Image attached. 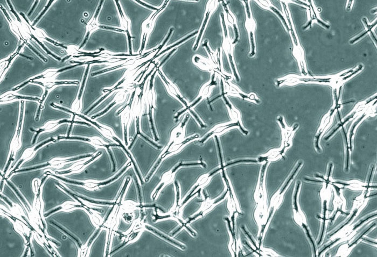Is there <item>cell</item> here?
I'll return each instance as SVG.
<instances>
[{
	"label": "cell",
	"instance_id": "6da1fadb",
	"mask_svg": "<svg viewBox=\"0 0 377 257\" xmlns=\"http://www.w3.org/2000/svg\"><path fill=\"white\" fill-rule=\"evenodd\" d=\"M91 144L76 140H63L50 143L39 149L31 160L24 162L21 168H31L50 162L53 158H70L94 153Z\"/></svg>",
	"mask_w": 377,
	"mask_h": 257
},
{
	"label": "cell",
	"instance_id": "7a4b0ae2",
	"mask_svg": "<svg viewBox=\"0 0 377 257\" xmlns=\"http://www.w3.org/2000/svg\"><path fill=\"white\" fill-rule=\"evenodd\" d=\"M20 102L18 101L1 105V169H4L10 144L17 130Z\"/></svg>",
	"mask_w": 377,
	"mask_h": 257
},
{
	"label": "cell",
	"instance_id": "3957f363",
	"mask_svg": "<svg viewBox=\"0 0 377 257\" xmlns=\"http://www.w3.org/2000/svg\"><path fill=\"white\" fill-rule=\"evenodd\" d=\"M106 152L104 150L103 154L100 158L91 165L88 166L85 169L78 173L66 175L65 177L70 179L76 180L79 181H84L86 180H103L109 177L113 173L102 170L103 168H113L117 171V166L115 163L113 156Z\"/></svg>",
	"mask_w": 377,
	"mask_h": 257
},
{
	"label": "cell",
	"instance_id": "277c9868",
	"mask_svg": "<svg viewBox=\"0 0 377 257\" xmlns=\"http://www.w3.org/2000/svg\"><path fill=\"white\" fill-rule=\"evenodd\" d=\"M122 76V74H106L103 76L90 78L88 81V84L85 90L84 96L83 98L82 112H85L91 108L92 105L99 99L102 95V91L104 88L111 87Z\"/></svg>",
	"mask_w": 377,
	"mask_h": 257
},
{
	"label": "cell",
	"instance_id": "5b68a950",
	"mask_svg": "<svg viewBox=\"0 0 377 257\" xmlns=\"http://www.w3.org/2000/svg\"><path fill=\"white\" fill-rule=\"evenodd\" d=\"M25 107V116L22 131V146L18 151L17 154H16L15 162L13 166L20 159L24 151L27 148H31L33 145V140L34 138L35 132L33 130L32 124L35 121V114L37 111L38 104L35 102H27Z\"/></svg>",
	"mask_w": 377,
	"mask_h": 257
},
{
	"label": "cell",
	"instance_id": "8992f818",
	"mask_svg": "<svg viewBox=\"0 0 377 257\" xmlns=\"http://www.w3.org/2000/svg\"><path fill=\"white\" fill-rule=\"evenodd\" d=\"M122 105H116L103 117L97 119L98 123L111 128L118 138L123 140V129L120 116L116 115L117 110Z\"/></svg>",
	"mask_w": 377,
	"mask_h": 257
},
{
	"label": "cell",
	"instance_id": "52a82bcc",
	"mask_svg": "<svg viewBox=\"0 0 377 257\" xmlns=\"http://www.w3.org/2000/svg\"><path fill=\"white\" fill-rule=\"evenodd\" d=\"M71 135L72 136L84 137H98L103 139L106 142H110L109 140L106 138L97 128L90 125L86 126L82 125H74L71 131Z\"/></svg>",
	"mask_w": 377,
	"mask_h": 257
},
{
	"label": "cell",
	"instance_id": "ba28073f",
	"mask_svg": "<svg viewBox=\"0 0 377 257\" xmlns=\"http://www.w3.org/2000/svg\"><path fill=\"white\" fill-rule=\"evenodd\" d=\"M69 128L70 127L68 124H63L55 130L48 133H41L39 134L38 137H37V140L36 142V144H39L55 137L65 136L68 132Z\"/></svg>",
	"mask_w": 377,
	"mask_h": 257
},
{
	"label": "cell",
	"instance_id": "9c48e42d",
	"mask_svg": "<svg viewBox=\"0 0 377 257\" xmlns=\"http://www.w3.org/2000/svg\"><path fill=\"white\" fill-rule=\"evenodd\" d=\"M223 98L224 101L225 102L226 105L228 106V109L229 110V114H230V117L231 119L232 122L234 123H237L239 125V128L241 131L243 133L245 134H249V131L245 130L244 127L243 126V124L241 120V116H240V113L239 112V110L237 109H236L235 107H234L231 103L229 102V101L228 100V99L226 98V96L225 95V94L223 92Z\"/></svg>",
	"mask_w": 377,
	"mask_h": 257
},
{
	"label": "cell",
	"instance_id": "30bf717a",
	"mask_svg": "<svg viewBox=\"0 0 377 257\" xmlns=\"http://www.w3.org/2000/svg\"><path fill=\"white\" fill-rule=\"evenodd\" d=\"M227 92H226L225 94H229L231 95H234L237 96L239 98H241L244 99H249L252 101H254L257 103H260V100L258 98H257L256 95L254 94H250L249 95H246L245 94L242 93L241 90H239V88L235 87V85H231V84H229L228 82V88H226Z\"/></svg>",
	"mask_w": 377,
	"mask_h": 257
},
{
	"label": "cell",
	"instance_id": "8fae6325",
	"mask_svg": "<svg viewBox=\"0 0 377 257\" xmlns=\"http://www.w3.org/2000/svg\"><path fill=\"white\" fill-rule=\"evenodd\" d=\"M18 93L22 95L41 98L43 95V90L40 86L29 85L25 87L22 88L21 90H20L19 92H18Z\"/></svg>",
	"mask_w": 377,
	"mask_h": 257
},
{
	"label": "cell",
	"instance_id": "7c38bea8",
	"mask_svg": "<svg viewBox=\"0 0 377 257\" xmlns=\"http://www.w3.org/2000/svg\"><path fill=\"white\" fill-rule=\"evenodd\" d=\"M234 127H239V125L237 123H234V122L229 123V124L216 125L211 129V130L208 132L206 136L205 137V138L200 142L202 143H204L205 140H207L209 137L211 136L212 134L222 133H224L225 131L229 130V128Z\"/></svg>",
	"mask_w": 377,
	"mask_h": 257
},
{
	"label": "cell",
	"instance_id": "4fadbf2b",
	"mask_svg": "<svg viewBox=\"0 0 377 257\" xmlns=\"http://www.w3.org/2000/svg\"><path fill=\"white\" fill-rule=\"evenodd\" d=\"M335 110H336L335 108H334V109H333V110H331L330 113L329 115V116H328L325 118L324 119L322 122V123L321 124L322 125H321V127L319 128V131H318L316 136H315V148H316L317 151H321V149L319 148V139L320 138V137L322 136V134H323V133H324L325 128H327V126L328 125V124H329V123L330 122L331 118L332 117L333 114L334 113Z\"/></svg>",
	"mask_w": 377,
	"mask_h": 257
},
{
	"label": "cell",
	"instance_id": "5bb4252c",
	"mask_svg": "<svg viewBox=\"0 0 377 257\" xmlns=\"http://www.w3.org/2000/svg\"><path fill=\"white\" fill-rule=\"evenodd\" d=\"M147 115H144L143 116L141 119V130L147 136L151 138L152 136V130L150 127L149 123L147 119Z\"/></svg>",
	"mask_w": 377,
	"mask_h": 257
},
{
	"label": "cell",
	"instance_id": "9a60e30c",
	"mask_svg": "<svg viewBox=\"0 0 377 257\" xmlns=\"http://www.w3.org/2000/svg\"><path fill=\"white\" fill-rule=\"evenodd\" d=\"M366 115V114H364L363 115H362V117H360L359 119H358L357 120L352 124V127L351 128L350 131V136H349V137H350V148L351 151H352V137L354 136V130H355V128H356V127L359 124L360 122L363 120V119L365 117Z\"/></svg>",
	"mask_w": 377,
	"mask_h": 257
},
{
	"label": "cell",
	"instance_id": "2e32d148",
	"mask_svg": "<svg viewBox=\"0 0 377 257\" xmlns=\"http://www.w3.org/2000/svg\"><path fill=\"white\" fill-rule=\"evenodd\" d=\"M302 163H303V162H299L298 163V165L296 166V167L295 168V170H294L293 172H292V174H291V175H290V176L288 178V180H287V182H286V184H285V185H284V186L283 187V188H282V190H281V191L280 194H281L284 192V190L286 189V188H287V186L289 185V184L290 182V181H292V180L293 179L294 177H295V175H296V174L297 173V172H298V171H299V168L301 167L302 165Z\"/></svg>",
	"mask_w": 377,
	"mask_h": 257
},
{
	"label": "cell",
	"instance_id": "e0dca14e",
	"mask_svg": "<svg viewBox=\"0 0 377 257\" xmlns=\"http://www.w3.org/2000/svg\"><path fill=\"white\" fill-rule=\"evenodd\" d=\"M327 211V201L325 200L324 202V217H323V218H322V217H319V216H317L318 218H321V219H322V220H323V225L322 232L321 238H320V240H319V243H318V245H319V244H320L321 241H322V240L323 235V233H324V231L325 223V221L331 220V218H329V219H327L326 217H325V214H326V211Z\"/></svg>",
	"mask_w": 377,
	"mask_h": 257
},
{
	"label": "cell",
	"instance_id": "ac0fdd59",
	"mask_svg": "<svg viewBox=\"0 0 377 257\" xmlns=\"http://www.w3.org/2000/svg\"><path fill=\"white\" fill-rule=\"evenodd\" d=\"M283 6L284 7V9L285 12H286V16H287V18L288 19L290 27V30H291V31H292V36L293 37L294 42H295V44L296 45H298V42H297V40H296V37L295 35V33H294L293 29V27H292V23H291V22H290V20L289 17V14H288V10L287 9L286 4H284V3H283Z\"/></svg>",
	"mask_w": 377,
	"mask_h": 257
},
{
	"label": "cell",
	"instance_id": "d6986e66",
	"mask_svg": "<svg viewBox=\"0 0 377 257\" xmlns=\"http://www.w3.org/2000/svg\"><path fill=\"white\" fill-rule=\"evenodd\" d=\"M209 14H210V12H207V14H206V18H205V21H204V23H203V25L201 31H200V34H199V38H198L197 41L196 42V45H195V46H194V50H196L197 49V47H198V46H199V41H200V38H201V36H202V35L203 32V31H204V28H205V26H206V23H207L209 17Z\"/></svg>",
	"mask_w": 377,
	"mask_h": 257
},
{
	"label": "cell",
	"instance_id": "ffe728a7",
	"mask_svg": "<svg viewBox=\"0 0 377 257\" xmlns=\"http://www.w3.org/2000/svg\"><path fill=\"white\" fill-rule=\"evenodd\" d=\"M300 185H301L300 181H298L297 182V186L296 187L295 193L294 196V209L296 211V212H299V208H298V203H297V197H298V192L299 191Z\"/></svg>",
	"mask_w": 377,
	"mask_h": 257
},
{
	"label": "cell",
	"instance_id": "44dd1931",
	"mask_svg": "<svg viewBox=\"0 0 377 257\" xmlns=\"http://www.w3.org/2000/svg\"><path fill=\"white\" fill-rule=\"evenodd\" d=\"M342 128L343 133H344V136H345V142H346V150H347V156H346V171H348V168H349V148L348 147V138H347V135L345 133V130L344 129V127H342Z\"/></svg>",
	"mask_w": 377,
	"mask_h": 257
},
{
	"label": "cell",
	"instance_id": "7402d4cb",
	"mask_svg": "<svg viewBox=\"0 0 377 257\" xmlns=\"http://www.w3.org/2000/svg\"><path fill=\"white\" fill-rule=\"evenodd\" d=\"M302 226H303V228L305 229V231H306V233H307V235L308 237L309 238V240H310L311 241V243L313 244V247H314V252H315V257H316V249H315V243H314V240H313V239H312V238L311 237V236H310V235L309 231V230H308V229L307 228V226H306L305 224H304V223H302Z\"/></svg>",
	"mask_w": 377,
	"mask_h": 257
},
{
	"label": "cell",
	"instance_id": "603a6c76",
	"mask_svg": "<svg viewBox=\"0 0 377 257\" xmlns=\"http://www.w3.org/2000/svg\"><path fill=\"white\" fill-rule=\"evenodd\" d=\"M270 9H272V10L273 11V12H275V13H276V14H278V16H279V17H280V18H281V20H282V22H283V23H284V26H286V28H287V30H288V32H289V30H290L289 29V27H288V26H287V23H286V21H285V20H284V17H283V16H282V15H281V14H280V12H279V11H278V10H276V9H275V8H273V7H270Z\"/></svg>",
	"mask_w": 377,
	"mask_h": 257
},
{
	"label": "cell",
	"instance_id": "cb8c5ba5",
	"mask_svg": "<svg viewBox=\"0 0 377 257\" xmlns=\"http://www.w3.org/2000/svg\"><path fill=\"white\" fill-rule=\"evenodd\" d=\"M357 212H358V209H357V210H356V211H354V214H352V216H351V217H350V219H349V221H348V222H346V223H345V224H344V225H343L342 226H341V227H340V228H339V229H338V230H337L336 231L334 232V233H333V234H331V235H330V237H331V236H333V235H334V234H336V233H337V232H338V231H339V230H341V229H342V228H344V226H346V225H347V224H349V222H350V221H351L352 220V219H353V218H354V216H356V215L357 214Z\"/></svg>",
	"mask_w": 377,
	"mask_h": 257
},
{
	"label": "cell",
	"instance_id": "d4e9b609",
	"mask_svg": "<svg viewBox=\"0 0 377 257\" xmlns=\"http://www.w3.org/2000/svg\"><path fill=\"white\" fill-rule=\"evenodd\" d=\"M375 225H376V224H375H375H373V225H372V226H371V227H370V228H369V229H367V230H366L364 232V233H363V234H362V235H361V236H360L358 238L357 240H356V241H355V242H354V243H353L351 244V245H349V248H350V247H351V246H352L354 245V244H355L357 243V242H358V240H359L360 239H361V238H362V237H363V236L364 235H365V234H366V233H367V232L369 231V230H370V229H371L372 228H373V227H374V226H375Z\"/></svg>",
	"mask_w": 377,
	"mask_h": 257
},
{
	"label": "cell",
	"instance_id": "484cf974",
	"mask_svg": "<svg viewBox=\"0 0 377 257\" xmlns=\"http://www.w3.org/2000/svg\"><path fill=\"white\" fill-rule=\"evenodd\" d=\"M362 68H363V66H362V65H359V67H358V68L357 69V70L354 71V72H353V73H352L351 74H350L349 75H348V76H346V77H344V78H342V81H344V80H346V79H349V78H350V77H351L352 75H354V74L357 73L358 72H359L360 70H362Z\"/></svg>",
	"mask_w": 377,
	"mask_h": 257
},
{
	"label": "cell",
	"instance_id": "4316f807",
	"mask_svg": "<svg viewBox=\"0 0 377 257\" xmlns=\"http://www.w3.org/2000/svg\"><path fill=\"white\" fill-rule=\"evenodd\" d=\"M377 216V214L373 215L372 216H369V217H368L367 218H366V219H365V220H364L360 221L359 223H358L356 225H355V226H354V228L353 229H352V231H354V230H356L357 228H358V227H359L360 225H361L362 224H363L364 223V222H365L366 221L369 220L370 219V218H372V217H373L374 216Z\"/></svg>",
	"mask_w": 377,
	"mask_h": 257
},
{
	"label": "cell",
	"instance_id": "83f0119b",
	"mask_svg": "<svg viewBox=\"0 0 377 257\" xmlns=\"http://www.w3.org/2000/svg\"><path fill=\"white\" fill-rule=\"evenodd\" d=\"M369 32V30L366 31L365 32H364V33H363L362 35H361L359 36H358V37H357V38H356L355 39H353V40H352V41H350V44H354L355 41H358V39H359L360 38H362V37H363V36H364L366 34H367Z\"/></svg>",
	"mask_w": 377,
	"mask_h": 257
},
{
	"label": "cell",
	"instance_id": "f1b7e54d",
	"mask_svg": "<svg viewBox=\"0 0 377 257\" xmlns=\"http://www.w3.org/2000/svg\"><path fill=\"white\" fill-rule=\"evenodd\" d=\"M340 240V238H338V239H337V240H334V242H332V243H331L330 244H329V245H328V246H326V247H325L324 249L323 250H322V251L320 252H319V255H321V253H322L324 251H325V250L327 249H328V248H329V247H330V246H331L333 245H334V243H336V242H337V241H338V240Z\"/></svg>",
	"mask_w": 377,
	"mask_h": 257
},
{
	"label": "cell",
	"instance_id": "f546056e",
	"mask_svg": "<svg viewBox=\"0 0 377 257\" xmlns=\"http://www.w3.org/2000/svg\"><path fill=\"white\" fill-rule=\"evenodd\" d=\"M331 185H332L334 187V188H335V189H336L337 194L338 196H339V195H340V188H339V187H338V186H337L336 185H334V183H331Z\"/></svg>",
	"mask_w": 377,
	"mask_h": 257
},
{
	"label": "cell",
	"instance_id": "4dcf8cb0",
	"mask_svg": "<svg viewBox=\"0 0 377 257\" xmlns=\"http://www.w3.org/2000/svg\"><path fill=\"white\" fill-rule=\"evenodd\" d=\"M352 2H353L352 1H349L348 7H347V10H350V8H351V4H352Z\"/></svg>",
	"mask_w": 377,
	"mask_h": 257
},
{
	"label": "cell",
	"instance_id": "1f68e13d",
	"mask_svg": "<svg viewBox=\"0 0 377 257\" xmlns=\"http://www.w3.org/2000/svg\"><path fill=\"white\" fill-rule=\"evenodd\" d=\"M311 23H312V20H310V21H309V23L307 25L305 26V27H303V29H306L307 27H308L309 26H311Z\"/></svg>",
	"mask_w": 377,
	"mask_h": 257
}]
</instances>
